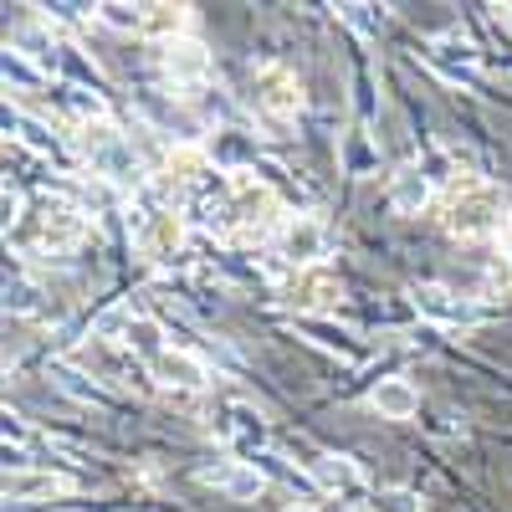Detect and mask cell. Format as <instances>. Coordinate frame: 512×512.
Instances as JSON below:
<instances>
[{
    "label": "cell",
    "mask_w": 512,
    "mask_h": 512,
    "mask_svg": "<svg viewBox=\"0 0 512 512\" xmlns=\"http://www.w3.org/2000/svg\"><path fill=\"white\" fill-rule=\"evenodd\" d=\"M497 221H502V200H497V190H487V185L456 190V195L446 200V216H441V226H446L451 236H461V241H477V236L497 231Z\"/></svg>",
    "instance_id": "6da1fadb"
},
{
    "label": "cell",
    "mask_w": 512,
    "mask_h": 512,
    "mask_svg": "<svg viewBox=\"0 0 512 512\" xmlns=\"http://www.w3.org/2000/svg\"><path fill=\"white\" fill-rule=\"evenodd\" d=\"M251 98H256V108H262L267 118L287 123V118L303 113V82H297V72H287V67H262L256 72Z\"/></svg>",
    "instance_id": "7a4b0ae2"
},
{
    "label": "cell",
    "mask_w": 512,
    "mask_h": 512,
    "mask_svg": "<svg viewBox=\"0 0 512 512\" xmlns=\"http://www.w3.org/2000/svg\"><path fill=\"white\" fill-rule=\"evenodd\" d=\"M134 241H139V251L149 256V262H175V256L185 251V216L169 210V205H159V210H149V216L139 221Z\"/></svg>",
    "instance_id": "3957f363"
},
{
    "label": "cell",
    "mask_w": 512,
    "mask_h": 512,
    "mask_svg": "<svg viewBox=\"0 0 512 512\" xmlns=\"http://www.w3.org/2000/svg\"><path fill=\"white\" fill-rule=\"evenodd\" d=\"M277 190L262 185V180H251V175H236L231 180V216L241 221V231H256L262 236L272 221H277Z\"/></svg>",
    "instance_id": "277c9868"
},
{
    "label": "cell",
    "mask_w": 512,
    "mask_h": 512,
    "mask_svg": "<svg viewBox=\"0 0 512 512\" xmlns=\"http://www.w3.org/2000/svg\"><path fill=\"white\" fill-rule=\"evenodd\" d=\"M277 246H282V256H287L297 272H308V267H318V256H323V246H328V231H323L318 216H287Z\"/></svg>",
    "instance_id": "5b68a950"
},
{
    "label": "cell",
    "mask_w": 512,
    "mask_h": 512,
    "mask_svg": "<svg viewBox=\"0 0 512 512\" xmlns=\"http://www.w3.org/2000/svg\"><path fill=\"white\" fill-rule=\"evenodd\" d=\"M200 482L216 487V492H226L231 502H251V497L267 492L262 466H251V461H216V466H205V472H200Z\"/></svg>",
    "instance_id": "8992f818"
},
{
    "label": "cell",
    "mask_w": 512,
    "mask_h": 512,
    "mask_svg": "<svg viewBox=\"0 0 512 512\" xmlns=\"http://www.w3.org/2000/svg\"><path fill=\"white\" fill-rule=\"evenodd\" d=\"M159 67L164 77L175 82V88H200V82L210 77V52L200 47V41H169V47H159Z\"/></svg>",
    "instance_id": "52a82bcc"
},
{
    "label": "cell",
    "mask_w": 512,
    "mask_h": 512,
    "mask_svg": "<svg viewBox=\"0 0 512 512\" xmlns=\"http://www.w3.org/2000/svg\"><path fill=\"white\" fill-rule=\"evenodd\" d=\"M149 369H154L159 384H169V390H205V384H210L205 359H195L190 349H164Z\"/></svg>",
    "instance_id": "ba28073f"
},
{
    "label": "cell",
    "mask_w": 512,
    "mask_h": 512,
    "mask_svg": "<svg viewBox=\"0 0 512 512\" xmlns=\"http://www.w3.org/2000/svg\"><path fill=\"white\" fill-rule=\"evenodd\" d=\"M287 303L303 308V313H328V308H338V282L328 272L308 267V272H297L287 282Z\"/></svg>",
    "instance_id": "9c48e42d"
},
{
    "label": "cell",
    "mask_w": 512,
    "mask_h": 512,
    "mask_svg": "<svg viewBox=\"0 0 512 512\" xmlns=\"http://www.w3.org/2000/svg\"><path fill=\"white\" fill-rule=\"evenodd\" d=\"M390 205L400 216H420L425 205H431V175H425V164H400L390 175Z\"/></svg>",
    "instance_id": "30bf717a"
},
{
    "label": "cell",
    "mask_w": 512,
    "mask_h": 512,
    "mask_svg": "<svg viewBox=\"0 0 512 512\" xmlns=\"http://www.w3.org/2000/svg\"><path fill=\"white\" fill-rule=\"evenodd\" d=\"M415 308L425 318H436V323H472V303L456 297L451 287H441V282H420L415 287Z\"/></svg>",
    "instance_id": "8fae6325"
},
{
    "label": "cell",
    "mask_w": 512,
    "mask_h": 512,
    "mask_svg": "<svg viewBox=\"0 0 512 512\" xmlns=\"http://www.w3.org/2000/svg\"><path fill=\"white\" fill-rule=\"evenodd\" d=\"M369 405L379 410V420H410L420 410V390L410 379H379L369 390Z\"/></svg>",
    "instance_id": "7c38bea8"
},
{
    "label": "cell",
    "mask_w": 512,
    "mask_h": 512,
    "mask_svg": "<svg viewBox=\"0 0 512 512\" xmlns=\"http://www.w3.org/2000/svg\"><path fill=\"white\" fill-rule=\"evenodd\" d=\"M82 231H88V221H82L72 205H47L41 210V241H47L52 251H72L82 241Z\"/></svg>",
    "instance_id": "4fadbf2b"
},
{
    "label": "cell",
    "mask_w": 512,
    "mask_h": 512,
    "mask_svg": "<svg viewBox=\"0 0 512 512\" xmlns=\"http://www.w3.org/2000/svg\"><path fill=\"white\" fill-rule=\"evenodd\" d=\"M313 477H318V487H328V492L364 497V472H359V461H349V456H318V461H313Z\"/></svg>",
    "instance_id": "5bb4252c"
},
{
    "label": "cell",
    "mask_w": 512,
    "mask_h": 512,
    "mask_svg": "<svg viewBox=\"0 0 512 512\" xmlns=\"http://www.w3.org/2000/svg\"><path fill=\"white\" fill-rule=\"evenodd\" d=\"M185 26H190V6H144V36H154L159 47L185 41Z\"/></svg>",
    "instance_id": "9a60e30c"
},
{
    "label": "cell",
    "mask_w": 512,
    "mask_h": 512,
    "mask_svg": "<svg viewBox=\"0 0 512 512\" xmlns=\"http://www.w3.org/2000/svg\"><path fill=\"white\" fill-rule=\"evenodd\" d=\"M62 492H67V482L52 477V472H41V477L11 472V477H6V497H11V502H26V497H62Z\"/></svg>",
    "instance_id": "2e32d148"
},
{
    "label": "cell",
    "mask_w": 512,
    "mask_h": 512,
    "mask_svg": "<svg viewBox=\"0 0 512 512\" xmlns=\"http://www.w3.org/2000/svg\"><path fill=\"white\" fill-rule=\"evenodd\" d=\"M200 175H210V164H205V149H195V144H185V149H175L169 154V180H200Z\"/></svg>",
    "instance_id": "e0dca14e"
},
{
    "label": "cell",
    "mask_w": 512,
    "mask_h": 512,
    "mask_svg": "<svg viewBox=\"0 0 512 512\" xmlns=\"http://www.w3.org/2000/svg\"><path fill=\"white\" fill-rule=\"evenodd\" d=\"M103 26L113 31H144V6H123V0H108V6H98Z\"/></svg>",
    "instance_id": "ac0fdd59"
},
{
    "label": "cell",
    "mask_w": 512,
    "mask_h": 512,
    "mask_svg": "<svg viewBox=\"0 0 512 512\" xmlns=\"http://www.w3.org/2000/svg\"><path fill=\"white\" fill-rule=\"evenodd\" d=\"M436 62H446V67H456V62H461V67H472V62H477V47H472L466 36L451 31V36L436 41Z\"/></svg>",
    "instance_id": "d6986e66"
},
{
    "label": "cell",
    "mask_w": 512,
    "mask_h": 512,
    "mask_svg": "<svg viewBox=\"0 0 512 512\" xmlns=\"http://www.w3.org/2000/svg\"><path fill=\"white\" fill-rule=\"evenodd\" d=\"M374 507H379V512H420V497L405 492V487H395V492H384Z\"/></svg>",
    "instance_id": "ffe728a7"
},
{
    "label": "cell",
    "mask_w": 512,
    "mask_h": 512,
    "mask_svg": "<svg viewBox=\"0 0 512 512\" xmlns=\"http://www.w3.org/2000/svg\"><path fill=\"white\" fill-rule=\"evenodd\" d=\"M502 256H507V267H512V221L502 226Z\"/></svg>",
    "instance_id": "44dd1931"
},
{
    "label": "cell",
    "mask_w": 512,
    "mask_h": 512,
    "mask_svg": "<svg viewBox=\"0 0 512 512\" xmlns=\"http://www.w3.org/2000/svg\"><path fill=\"white\" fill-rule=\"evenodd\" d=\"M292 512H313V507H292Z\"/></svg>",
    "instance_id": "7402d4cb"
}]
</instances>
